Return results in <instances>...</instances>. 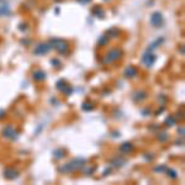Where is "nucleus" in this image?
<instances>
[{
    "mask_svg": "<svg viewBox=\"0 0 185 185\" xmlns=\"http://www.w3.org/2000/svg\"><path fill=\"white\" fill-rule=\"evenodd\" d=\"M175 122H177L175 117H174V116H169V117H167V119H166V121H164V125L168 126V127H170V126L175 125Z\"/></svg>",
    "mask_w": 185,
    "mask_h": 185,
    "instance_id": "4468645a",
    "label": "nucleus"
},
{
    "mask_svg": "<svg viewBox=\"0 0 185 185\" xmlns=\"http://www.w3.org/2000/svg\"><path fill=\"white\" fill-rule=\"evenodd\" d=\"M92 109H94V106H92V104H90V102H85L83 105V110H85V111H89Z\"/></svg>",
    "mask_w": 185,
    "mask_h": 185,
    "instance_id": "6ab92c4d",
    "label": "nucleus"
},
{
    "mask_svg": "<svg viewBox=\"0 0 185 185\" xmlns=\"http://www.w3.org/2000/svg\"><path fill=\"white\" fill-rule=\"evenodd\" d=\"M85 159L83 158H74L73 161H70L68 163H65L63 167H59L58 170L62 172V173H74L77 170L81 169L84 166H85Z\"/></svg>",
    "mask_w": 185,
    "mask_h": 185,
    "instance_id": "f257e3e1",
    "label": "nucleus"
},
{
    "mask_svg": "<svg viewBox=\"0 0 185 185\" xmlns=\"http://www.w3.org/2000/svg\"><path fill=\"white\" fill-rule=\"evenodd\" d=\"M121 57H122V51L119 48H112L111 51H109V52L104 56L102 62H104L105 64H111V63H114V62L119 61Z\"/></svg>",
    "mask_w": 185,
    "mask_h": 185,
    "instance_id": "f03ea898",
    "label": "nucleus"
},
{
    "mask_svg": "<svg viewBox=\"0 0 185 185\" xmlns=\"http://www.w3.org/2000/svg\"><path fill=\"white\" fill-rule=\"evenodd\" d=\"M154 170H156L157 173H159V172L163 173V172H166V170H167V167H166V166H161V167H157L156 169H154Z\"/></svg>",
    "mask_w": 185,
    "mask_h": 185,
    "instance_id": "412c9836",
    "label": "nucleus"
},
{
    "mask_svg": "<svg viewBox=\"0 0 185 185\" xmlns=\"http://www.w3.org/2000/svg\"><path fill=\"white\" fill-rule=\"evenodd\" d=\"M133 150V145L131 142H125L120 146V152L121 153H130Z\"/></svg>",
    "mask_w": 185,
    "mask_h": 185,
    "instance_id": "9b49d317",
    "label": "nucleus"
},
{
    "mask_svg": "<svg viewBox=\"0 0 185 185\" xmlns=\"http://www.w3.org/2000/svg\"><path fill=\"white\" fill-rule=\"evenodd\" d=\"M1 133H3V136L5 138H8V140H13V141H15L19 137V131L14 126H11V125H6V126H5L3 128Z\"/></svg>",
    "mask_w": 185,
    "mask_h": 185,
    "instance_id": "20e7f679",
    "label": "nucleus"
},
{
    "mask_svg": "<svg viewBox=\"0 0 185 185\" xmlns=\"http://www.w3.org/2000/svg\"><path fill=\"white\" fill-rule=\"evenodd\" d=\"M49 46H51V48H54L56 51H58V52L62 53V54L67 53V52H68V49H69V46L67 45L64 41L57 40V38H54V40L51 41Z\"/></svg>",
    "mask_w": 185,
    "mask_h": 185,
    "instance_id": "7ed1b4c3",
    "label": "nucleus"
},
{
    "mask_svg": "<svg viewBox=\"0 0 185 185\" xmlns=\"http://www.w3.org/2000/svg\"><path fill=\"white\" fill-rule=\"evenodd\" d=\"M0 114H1V111H0ZM3 116H5V112L3 111ZM0 117H1V115H0Z\"/></svg>",
    "mask_w": 185,
    "mask_h": 185,
    "instance_id": "393cba45",
    "label": "nucleus"
},
{
    "mask_svg": "<svg viewBox=\"0 0 185 185\" xmlns=\"http://www.w3.org/2000/svg\"><path fill=\"white\" fill-rule=\"evenodd\" d=\"M157 137H158V140L161 142H166L168 140V133L167 132H159Z\"/></svg>",
    "mask_w": 185,
    "mask_h": 185,
    "instance_id": "2eb2a0df",
    "label": "nucleus"
},
{
    "mask_svg": "<svg viewBox=\"0 0 185 185\" xmlns=\"http://www.w3.org/2000/svg\"><path fill=\"white\" fill-rule=\"evenodd\" d=\"M137 74H138V70H137L136 67H133V65L127 67V68L125 69V72H123V75H125L126 78H135Z\"/></svg>",
    "mask_w": 185,
    "mask_h": 185,
    "instance_id": "1a4fd4ad",
    "label": "nucleus"
},
{
    "mask_svg": "<svg viewBox=\"0 0 185 185\" xmlns=\"http://www.w3.org/2000/svg\"><path fill=\"white\" fill-rule=\"evenodd\" d=\"M166 172L168 173V177L170 178V179H177V178H178L177 172H175V170H173V169H168V168H167V170H166Z\"/></svg>",
    "mask_w": 185,
    "mask_h": 185,
    "instance_id": "a211bd4d",
    "label": "nucleus"
},
{
    "mask_svg": "<svg viewBox=\"0 0 185 185\" xmlns=\"http://www.w3.org/2000/svg\"><path fill=\"white\" fill-rule=\"evenodd\" d=\"M6 13H9V6L5 5L4 8H0V15H5Z\"/></svg>",
    "mask_w": 185,
    "mask_h": 185,
    "instance_id": "aec40b11",
    "label": "nucleus"
},
{
    "mask_svg": "<svg viewBox=\"0 0 185 185\" xmlns=\"http://www.w3.org/2000/svg\"><path fill=\"white\" fill-rule=\"evenodd\" d=\"M112 163H116V164H114V166H116V167H122L123 164L126 163V161L125 159H121V158H116V159L112 161Z\"/></svg>",
    "mask_w": 185,
    "mask_h": 185,
    "instance_id": "f3484780",
    "label": "nucleus"
},
{
    "mask_svg": "<svg viewBox=\"0 0 185 185\" xmlns=\"http://www.w3.org/2000/svg\"><path fill=\"white\" fill-rule=\"evenodd\" d=\"M106 1H107V0H106Z\"/></svg>",
    "mask_w": 185,
    "mask_h": 185,
    "instance_id": "a878e982",
    "label": "nucleus"
},
{
    "mask_svg": "<svg viewBox=\"0 0 185 185\" xmlns=\"http://www.w3.org/2000/svg\"><path fill=\"white\" fill-rule=\"evenodd\" d=\"M147 97V94L145 91H137V92H135L133 94V96H132V99L135 100V101H137V102H141V101H143Z\"/></svg>",
    "mask_w": 185,
    "mask_h": 185,
    "instance_id": "f8f14e48",
    "label": "nucleus"
},
{
    "mask_svg": "<svg viewBox=\"0 0 185 185\" xmlns=\"http://www.w3.org/2000/svg\"><path fill=\"white\" fill-rule=\"evenodd\" d=\"M32 78L36 81H43L46 79V73L43 70H35L32 73Z\"/></svg>",
    "mask_w": 185,
    "mask_h": 185,
    "instance_id": "9d476101",
    "label": "nucleus"
},
{
    "mask_svg": "<svg viewBox=\"0 0 185 185\" xmlns=\"http://www.w3.org/2000/svg\"><path fill=\"white\" fill-rule=\"evenodd\" d=\"M78 1H80V3H83V4H86V3H89L90 0H78Z\"/></svg>",
    "mask_w": 185,
    "mask_h": 185,
    "instance_id": "b1692460",
    "label": "nucleus"
},
{
    "mask_svg": "<svg viewBox=\"0 0 185 185\" xmlns=\"http://www.w3.org/2000/svg\"><path fill=\"white\" fill-rule=\"evenodd\" d=\"M156 59L157 58H156V56L153 54V52H151V51H146L145 54L142 56L141 62L147 67V68H151V67L156 63Z\"/></svg>",
    "mask_w": 185,
    "mask_h": 185,
    "instance_id": "39448f33",
    "label": "nucleus"
},
{
    "mask_svg": "<svg viewBox=\"0 0 185 185\" xmlns=\"http://www.w3.org/2000/svg\"><path fill=\"white\" fill-rule=\"evenodd\" d=\"M163 15L161 13H153L152 16H151V25L154 27H162L163 25Z\"/></svg>",
    "mask_w": 185,
    "mask_h": 185,
    "instance_id": "423d86ee",
    "label": "nucleus"
},
{
    "mask_svg": "<svg viewBox=\"0 0 185 185\" xmlns=\"http://www.w3.org/2000/svg\"><path fill=\"white\" fill-rule=\"evenodd\" d=\"M107 41H109V38H107V36H102V38H100L99 41V43L102 46V45H106L107 43Z\"/></svg>",
    "mask_w": 185,
    "mask_h": 185,
    "instance_id": "4be33fe9",
    "label": "nucleus"
},
{
    "mask_svg": "<svg viewBox=\"0 0 185 185\" xmlns=\"http://www.w3.org/2000/svg\"><path fill=\"white\" fill-rule=\"evenodd\" d=\"M4 177L8 179V180H14L19 177V170L15 169L13 167H8L4 169Z\"/></svg>",
    "mask_w": 185,
    "mask_h": 185,
    "instance_id": "0eeeda50",
    "label": "nucleus"
},
{
    "mask_svg": "<svg viewBox=\"0 0 185 185\" xmlns=\"http://www.w3.org/2000/svg\"><path fill=\"white\" fill-rule=\"evenodd\" d=\"M51 49V46L48 43H40L38 46H36V48L33 49V53L37 56H43L46 53H48Z\"/></svg>",
    "mask_w": 185,
    "mask_h": 185,
    "instance_id": "6e6552de",
    "label": "nucleus"
},
{
    "mask_svg": "<svg viewBox=\"0 0 185 185\" xmlns=\"http://www.w3.org/2000/svg\"><path fill=\"white\" fill-rule=\"evenodd\" d=\"M64 156H65V154H64V151H63V150L54 151V158H56V159H61V158H63Z\"/></svg>",
    "mask_w": 185,
    "mask_h": 185,
    "instance_id": "dca6fc26",
    "label": "nucleus"
},
{
    "mask_svg": "<svg viewBox=\"0 0 185 185\" xmlns=\"http://www.w3.org/2000/svg\"><path fill=\"white\" fill-rule=\"evenodd\" d=\"M178 132H179V135H180L182 137L184 136V127H182V128H179L178 130Z\"/></svg>",
    "mask_w": 185,
    "mask_h": 185,
    "instance_id": "5701e85b",
    "label": "nucleus"
},
{
    "mask_svg": "<svg viewBox=\"0 0 185 185\" xmlns=\"http://www.w3.org/2000/svg\"><path fill=\"white\" fill-rule=\"evenodd\" d=\"M163 42H164V38H158V40H156L154 42H152V43L150 45V47L147 48V51H151V52H153V51L156 49L158 46H161Z\"/></svg>",
    "mask_w": 185,
    "mask_h": 185,
    "instance_id": "ddd939ff",
    "label": "nucleus"
}]
</instances>
